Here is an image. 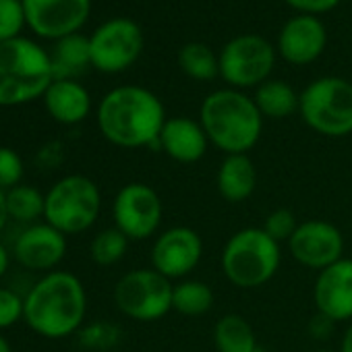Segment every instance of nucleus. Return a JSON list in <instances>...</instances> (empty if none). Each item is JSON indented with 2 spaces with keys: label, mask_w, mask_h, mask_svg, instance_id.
Returning <instances> with one entry per match:
<instances>
[{
  "label": "nucleus",
  "mask_w": 352,
  "mask_h": 352,
  "mask_svg": "<svg viewBox=\"0 0 352 352\" xmlns=\"http://www.w3.org/2000/svg\"><path fill=\"white\" fill-rule=\"evenodd\" d=\"M23 321L46 340L77 336L87 317V290L79 276L54 270L38 278L28 290Z\"/></svg>",
  "instance_id": "nucleus-1"
},
{
  "label": "nucleus",
  "mask_w": 352,
  "mask_h": 352,
  "mask_svg": "<svg viewBox=\"0 0 352 352\" xmlns=\"http://www.w3.org/2000/svg\"><path fill=\"white\" fill-rule=\"evenodd\" d=\"M96 120L102 137L116 147H157L166 110L151 89L141 85H118L98 104Z\"/></svg>",
  "instance_id": "nucleus-2"
},
{
  "label": "nucleus",
  "mask_w": 352,
  "mask_h": 352,
  "mask_svg": "<svg viewBox=\"0 0 352 352\" xmlns=\"http://www.w3.org/2000/svg\"><path fill=\"white\" fill-rule=\"evenodd\" d=\"M199 122L210 145L224 155L249 153L263 133V116L255 100L232 87L212 91L201 102Z\"/></svg>",
  "instance_id": "nucleus-3"
},
{
  "label": "nucleus",
  "mask_w": 352,
  "mask_h": 352,
  "mask_svg": "<svg viewBox=\"0 0 352 352\" xmlns=\"http://www.w3.org/2000/svg\"><path fill=\"white\" fill-rule=\"evenodd\" d=\"M52 81V56L40 44L23 36L0 42V106L40 100Z\"/></svg>",
  "instance_id": "nucleus-4"
},
{
  "label": "nucleus",
  "mask_w": 352,
  "mask_h": 352,
  "mask_svg": "<svg viewBox=\"0 0 352 352\" xmlns=\"http://www.w3.org/2000/svg\"><path fill=\"white\" fill-rule=\"evenodd\" d=\"M282 247L261 226L234 232L220 257L224 278L241 290L265 286L280 270Z\"/></svg>",
  "instance_id": "nucleus-5"
},
{
  "label": "nucleus",
  "mask_w": 352,
  "mask_h": 352,
  "mask_svg": "<svg viewBox=\"0 0 352 352\" xmlns=\"http://www.w3.org/2000/svg\"><path fill=\"white\" fill-rule=\"evenodd\" d=\"M102 214V191L85 174H67L46 191L44 222L65 236L83 234Z\"/></svg>",
  "instance_id": "nucleus-6"
},
{
  "label": "nucleus",
  "mask_w": 352,
  "mask_h": 352,
  "mask_svg": "<svg viewBox=\"0 0 352 352\" xmlns=\"http://www.w3.org/2000/svg\"><path fill=\"white\" fill-rule=\"evenodd\" d=\"M300 118L323 137L352 133V83L342 77H319L300 91Z\"/></svg>",
  "instance_id": "nucleus-7"
},
{
  "label": "nucleus",
  "mask_w": 352,
  "mask_h": 352,
  "mask_svg": "<svg viewBox=\"0 0 352 352\" xmlns=\"http://www.w3.org/2000/svg\"><path fill=\"white\" fill-rule=\"evenodd\" d=\"M174 284L157 274L153 267H137L118 278L114 284L116 309L139 323H151L164 319L172 311Z\"/></svg>",
  "instance_id": "nucleus-8"
},
{
  "label": "nucleus",
  "mask_w": 352,
  "mask_h": 352,
  "mask_svg": "<svg viewBox=\"0 0 352 352\" xmlns=\"http://www.w3.org/2000/svg\"><path fill=\"white\" fill-rule=\"evenodd\" d=\"M220 77L232 89H249L265 83L276 65L274 46L255 34L232 38L220 52Z\"/></svg>",
  "instance_id": "nucleus-9"
},
{
  "label": "nucleus",
  "mask_w": 352,
  "mask_h": 352,
  "mask_svg": "<svg viewBox=\"0 0 352 352\" xmlns=\"http://www.w3.org/2000/svg\"><path fill=\"white\" fill-rule=\"evenodd\" d=\"M164 206L157 191L145 183H126L112 199V220L129 241H147L157 234Z\"/></svg>",
  "instance_id": "nucleus-10"
},
{
  "label": "nucleus",
  "mask_w": 352,
  "mask_h": 352,
  "mask_svg": "<svg viewBox=\"0 0 352 352\" xmlns=\"http://www.w3.org/2000/svg\"><path fill=\"white\" fill-rule=\"evenodd\" d=\"M89 52L91 67L100 73H122L141 56L143 32L133 19H110L89 36Z\"/></svg>",
  "instance_id": "nucleus-11"
},
{
  "label": "nucleus",
  "mask_w": 352,
  "mask_h": 352,
  "mask_svg": "<svg viewBox=\"0 0 352 352\" xmlns=\"http://www.w3.org/2000/svg\"><path fill=\"white\" fill-rule=\"evenodd\" d=\"M151 267L164 278L185 280L191 276L204 259L201 234L189 226H172L160 232L149 251Z\"/></svg>",
  "instance_id": "nucleus-12"
},
{
  "label": "nucleus",
  "mask_w": 352,
  "mask_h": 352,
  "mask_svg": "<svg viewBox=\"0 0 352 352\" xmlns=\"http://www.w3.org/2000/svg\"><path fill=\"white\" fill-rule=\"evenodd\" d=\"M28 28L46 40L79 34L91 13V0H21Z\"/></svg>",
  "instance_id": "nucleus-13"
},
{
  "label": "nucleus",
  "mask_w": 352,
  "mask_h": 352,
  "mask_svg": "<svg viewBox=\"0 0 352 352\" xmlns=\"http://www.w3.org/2000/svg\"><path fill=\"white\" fill-rule=\"evenodd\" d=\"M286 245L296 263L315 272H321L344 257V234L325 220L300 222Z\"/></svg>",
  "instance_id": "nucleus-14"
},
{
  "label": "nucleus",
  "mask_w": 352,
  "mask_h": 352,
  "mask_svg": "<svg viewBox=\"0 0 352 352\" xmlns=\"http://www.w3.org/2000/svg\"><path fill=\"white\" fill-rule=\"evenodd\" d=\"M67 239L69 236H65L48 222H38L25 226L19 232L11 253L21 267L30 272H40L44 276L48 272L58 270V265L65 261L69 249Z\"/></svg>",
  "instance_id": "nucleus-15"
},
{
  "label": "nucleus",
  "mask_w": 352,
  "mask_h": 352,
  "mask_svg": "<svg viewBox=\"0 0 352 352\" xmlns=\"http://www.w3.org/2000/svg\"><path fill=\"white\" fill-rule=\"evenodd\" d=\"M313 300L317 313L333 323L352 321V259L342 257L333 265L317 272Z\"/></svg>",
  "instance_id": "nucleus-16"
},
{
  "label": "nucleus",
  "mask_w": 352,
  "mask_h": 352,
  "mask_svg": "<svg viewBox=\"0 0 352 352\" xmlns=\"http://www.w3.org/2000/svg\"><path fill=\"white\" fill-rule=\"evenodd\" d=\"M327 44V34L319 17L315 15H296L282 28L278 36L280 56L296 67L311 65L317 60Z\"/></svg>",
  "instance_id": "nucleus-17"
},
{
  "label": "nucleus",
  "mask_w": 352,
  "mask_h": 352,
  "mask_svg": "<svg viewBox=\"0 0 352 352\" xmlns=\"http://www.w3.org/2000/svg\"><path fill=\"white\" fill-rule=\"evenodd\" d=\"M208 147L210 139L199 120L189 116L166 118L157 139V149L170 160L179 164H195L208 153Z\"/></svg>",
  "instance_id": "nucleus-18"
},
{
  "label": "nucleus",
  "mask_w": 352,
  "mask_h": 352,
  "mask_svg": "<svg viewBox=\"0 0 352 352\" xmlns=\"http://www.w3.org/2000/svg\"><path fill=\"white\" fill-rule=\"evenodd\" d=\"M42 100L46 112L58 124H79L91 112V96L77 79H54Z\"/></svg>",
  "instance_id": "nucleus-19"
},
{
  "label": "nucleus",
  "mask_w": 352,
  "mask_h": 352,
  "mask_svg": "<svg viewBox=\"0 0 352 352\" xmlns=\"http://www.w3.org/2000/svg\"><path fill=\"white\" fill-rule=\"evenodd\" d=\"M216 187L224 201L243 204L257 189V168L249 153L224 155L218 172H216Z\"/></svg>",
  "instance_id": "nucleus-20"
},
{
  "label": "nucleus",
  "mask_w": 352,
  "mask_h": 352,
  "mask_svg": "<svg viewBox=\"0 0 352 352\" xmlns=\"http://www.w3.org/2000/svg\"><path fill=\"white\" fill-rule=\"evenodd\" d=\"M214 346L218 352H263L253 325L239 313H226L216 321Z\"/></svg>",
  "instance_id": "nucleus-21"
},
{
  "label": "nucleus",
  "mask_w": 352,
  "mask_h": 352,
  "mask_svg": "<svg viewBox=\"0 0 352 352\" xmlns=\"http://www.w3.org/2000/svg\"><path fill=\"white\" fill-rule=\"evenodd\" d=\"M259 112L263 118H272V120H280V118H288L294 112H298L300 106V96L296 94V89L280 79H267L265 83H261L255 89L253 96Z\"/></svg>",
  "instance_id": "nucleus-22"
},
{
  "label": "nucleus",
  "mask_w": 352,
  "mask_h": 352,
  "mask_svg": "<svg viewBox=\"0 0 352 352\" xmlns=\"http://www.w3.org/2000/svg\"><path fill=\"white\" fill-rule=\"evenodd\" d=\"M52 56V73L54 79H75L87 67H91L89 38L81 34L67 36L56 42Z\"/></svg>",
  "instance_id": "nucleus-23"
},
{
  "label": "nucleus",
  "mask_w": 352,
  "mask_h": 352,
  "mask_svg": "<svg viewBox=\"0 0 352 352\" xmlns=\"http://www.w3.org/2000/svg\"><path fill=\"white\" fill-rule=\"evenodd\" d=\"M214 290L201 280H181L172 288V311L185 317H201L214 307Z\"/></svg>",
  "instance_id": "nucleus-24"
},
{
  "label": "nucleus",
  "mask_w": 352,
  "mask_h": 352,
  "mask_svg": "<svg viewBox=\"0 0 352 352\" xmlns=\"http://www.w3.org/2000/svg\"><path fill=\"white\" fill-rule=\"evenodd\" d=\"M7 197V212L9 220L32 226L38 224L44 218V208H46V193H42L38 187L21 183L5 193Z\"/></svg>",
  "instance_id": "nucleus-25"
},
{
  "label": "nucleus",
  "mask_w": 352,
  "mask_h": 352,
  "mask_svg": "<svg viewBox=\"0 0 352 352\" xmlns=\"http://www.w3.org/2000/svg\"><path fill=\"white\" fill-rule=\"evenodd\" d=\"M179 67L193 81H212L220 75L216 52L201 42H191L179 50Z\"/></svg>",
  "instance_id": "nucleus-26"
},
{
  "label": "nucleus",
  "mask_w": 352,
  "mask_h": 352,
  "mask_svg": "<svg viewBox=\"0 0 352 352\" xmlns=\"http://www.w3.org/2000/svg\"><path fill=\"white\" fill-rule=\"evenodd\" d=\"M129 239L118 228H104L100 230L89 243V257L100 267H112L120 263L129 251Z\"/></svg>",
  "instance_id": "nucleus-27"
},
{
  "label": "nucleus",
  "mask_w": 352,
  "mask_h": 352,
  "mask_svg": "<svg viewBox=\"0 0 352 352\" xmlns=\"http://www.w3.org/2000/svg\"><path fill=\"white\" fill-rule=\"evenodd\" d=\"M122 340V329L114 321H91L77 331V344L91 352H110Z\"/></svg>",
  "instance_id": "nucleus-28"
},
{
  "label": "nucleus",
  "mask_w": 352,
  "mask_h": 352,
  "mask_svg": "<svg viewBox=\"0 0 352 352\" xmlns=\"http://www.w3.org/2000/svg\"><path fill=\"white\" fill-rule=\"evenodd\" d=\"M25 162L13 147L0 145V189L5 193L23 183Z\"/></svg>",
  "instance_id": "nucleus-29"
},
{
  "label": "nucleus",
  "mask_w": 352,
  "mask_h": 352,
  "mask_svg": "<svg viewBox=\"0 0 352 352\" xmlns=\"http://www.w3.org/2000/svg\"><path fill=\"white\" fill-rule=\"evenodd\" d=\"M25 25L28 23L21 0H0V42L19 38Z\"/></svg>",
  "instance_id": "nucleus-30"
},
{
  "label": "nucleus",
  "mask_w": 352,
  "mask_h": 352,
  "mask_svg": "<svg viewBox=\"0 0 352 352\" xmlns=\"http://www.w3.org/2000/svg\"><path fill=\"white\" fill-rule=\"evenodd\" d=\"M298 220H296V216L290 212V210H286V208H278V210H274V212H270L267 216H265V220H263V230L276 241V243H288L290 239H292V234L296 232V228H298Z\"/></svg>",
  "instance_id": "nucleus-31"
},
{
  "label": "nucleus",
  "mask_w": 352,
  "mask_h": 352,
  "mask_svg": "<svg viewBox=\"0 0 352 352\" xmlns=\"http://www.w3.org/2000/svg\"><path fill=\"white\" fill-rule=\"evenodd\" d=\"M23 311L25 298L9 286H0V331L23 321Z\"/></svg>",
  "instance_id": "nucleus-32"
},
{
  "label": "nucleus",
  "mask_w": 352,
  "mask_h": 352,
  "mask_svg": "<svg viewBox=\"0 0 352 352\" xmlns=\"http://www.w3.org/2000/svg\"><path fill=\"white\" fill-rule=\"evenodd\" d=\"M286 3L296 9L300 15H323L327 11H333L340 0H286Z\"/></svg>",
  "instance_id": "nucleus-33"
},
{
  "label": "nucleus",
  "mask_w": 352,
  "mask_h": 352,
  "mask_svg": "<svg viewBox=\"0 0 352 352\" xmlns=\"http://www.w3.org/2000/svg\"><path fill=\"white\" fill-rule=\"evenodd\" d=\"M333 327H336V323H333L331 319H327V317L321 315V313H315V315L311 317L307 329H309V336H311L313 340L323 342V340H327V338L331 336Z\"/></svg>",
  "instance_id": "nucleus-34"
},
{
  "label": "nucleus",
  "mask_w": 352,
  "mask_h": 352,
  "mask_svg": "<svg viewBox=\"0 0 352 352\" xmlns=\"http://www.w3.org/2000/svg\"><path fill=\"white\" fill-rule=\"evenodd\" d=\"M11 259H13V253L7 249V245H5L3 241H0V280H3V278L9 274Z\"/></svg>",
  "instance_id": "nucleus-35"
},
{
  "label": "nucleus",
  "mask_w": 352,
  "mask_h": 352,
  "mask_svg": "<svg viewBox=\"0 0 352 352\" xmlns=\"http://www.w3.org/2000/svg\"><path fill=\"white\" fill-rule=\"evenodd\" d=\"M9 212H7V197H5V191L0 189V234H3V230L7 228L9 224Z\"/></svg>",
  "instance_id": "nucleus-36"
},
{
  "label": "nucleus",
  "mask_w": 352,
  "mask_h": 352,
  "mask_svg": "<svg viewBox=\"0 0 352 352\" xmlns=\"http://www.w3.org/2000/svg\"><path fill=\"white\" fill-rule=\"evenodd\" d=\"M340 352H352V321L348 323V327L342 333L340 340Z\"/></svg>",
  "instance_id": "nucleus-37"
},
{
  "label": "nucleus",
  "mask_w": 352,
  "mask_h": 352,
  "mask_svg": "<svg viewBox=\"0 0 352 352\" xmlns=\"http://www.w3.org/2000/svg\"><path fill=\"white\" fill-rule=\"evenodd\" d=\"M0 352H13V346L3 331H0Z\"/></svg>",
  "instance_id": "nucleus-38"
},
{
  "label": "nucleus",
  "mask_w": 352,
  "mask_h": 352,
  "mask_svg": "<svg viewBox=\"0 0 352 352\" xmlns=\"http://www.w3.org/2000/svg\"><path fill=\"white\" fill-rule=\"evenodd\" d=\"M313 352H340V350H325L323 348V350H313Z\"/></svg>",
  "instance_id": "nucleus-39"
}]
</instances>
